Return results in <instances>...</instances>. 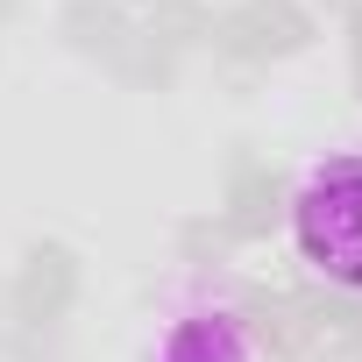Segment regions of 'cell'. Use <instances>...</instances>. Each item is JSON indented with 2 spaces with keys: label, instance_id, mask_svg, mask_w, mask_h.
Returning a JSON list of instances; mask_svg holds the SVG:
<instances>
[{
  "label": "cell",
  "instance_id": "30bf717a",
  "mask_svg": "<svg viewBox=\"0 0 362 362\" xmlns=\"http://www.w3.org/2000/svg\"><path fill=\"white\" fill-rule=\"evenodd\" d=\"M114 71H121L128 86H170V71H177V57H163L156 43H142V36H135V43H128V50L114 57Z\"/></svg>",
  "mask_w": 362,
  "mask_h": 362
},
{
  "label": "cell",
  "instance_id": "7a4b0ae2",
  "mask_svg": "<svg viewBox=\"0 0 362 362\" xmlns=\"http://www.w3.org/2000/svg\"><path fill=\"white\" fill-rule=\"evenodd\" d=\"M313 43V15L298 0H242L214 22V50L242 57V64H270V57H291Z\"/></svg>",
  "mask_w": 362,
  "mask_h": 362
},
{
  "label": "cell",
  "instance_id": "7c38bea8",
  "mask_svg": "<svg viewBox=\"0 0 362 362\" xmlns=\"http://www.w3.org/2000/svg\"><path fill=\"white\" fill-rule=\"evenodd\" d=\"M348 57H355V93H362V8L348 15Z\"/></svg>",
  "mask_w": 362,
  "mask_h": 362
},
{
  "label": "cell",
  "instance_id": "3957f363",
  "mask_svg": "<svg viewBox=\"0 0 362 362\" xmlns=\"http://www.w3.org/2000/svg\"><path fill=\"white\" fill-rule=\"evenodd\" d=\"M71 298H78V256L64 242H36L8 284V320H15V334H43L71 313Z\"/></svg>",
  "mask_w": 362,
  "mask_h": 362
},
{
  "label": "cell",
  "instance_id": "9c48e42d",
  "mask_svg": "<svg viewBox=\"0 0 362 362\" xmlns=\"http://www.w3.org/2000/svg\"><path fill=\"white\" fill-rule=\"evenodd\" d=\"M298 305H305L313 334L362 348V291H341V284H327V291H298Z\"/></svg>",
  "mask_w": 362,
  "mask_h": 362
},
{
  "label": "cell",
  "instance_id": "52a82bcc",
  "mask_svg": "<svg viewBox=\"0 0 362 362\" xmlns=\"http://www.w3.org/2000/svg\"><path fill=\"white\" fill-rule=\"evenodd\" d=\"M64 36H71V50L107 57V64L135 43V29H128V15L114 8V0H71V8H64Z\"/></svg>",
  "mask_w": 362,
  "mask_h": 362
},
{
  "label": "cell",
  "instance_id": "277c9868",
  "mask_svg": "<svg viewBox=\"0 0 362 362\" xmlns=\"http://www.w3.org/2000/svg\"><path fill=\"white\" fill-rule=\"evenodd\" d=\"M242 320H249L242 334H249L256 348H270L277 362H298V355L320 348V334H313L298 291H242Z\"/></svg>",
  "mask_w": 362,
  "mask_h": 362
},
{
  "label": "cell",
  "instance_id": "8fae6325",
  "mask_svg": "<svg viewBox=\"0 0 362 362\" xmlns=\"http://www.w3.org/2000/svg\"><path fill=\"white\" fill-rule=\"evenodd\" d=\"M177 249H185V263H221L235 249V235H228V221H185L177 228Z\"/></svg>",
  "mask_w": 362,
  "mask_h": 362
},
{
  "label": "cell",
  "instance_id": "ba28073f",
  "mask_svg": "<svg viewBox=\"0 0 362 362\" xmlns=\"http://www.w3.org/2000/svg\"><path fill=\"white\" fill-rule=\"evenodd\" d=\"M135 36L156 43L163 57H177V50H192V43H214V15L199 8V0H156L149 22H142Z\"/></svg>",
  "mask_w": 362,
  "mask_h": 362
},
{
  "label": "cell",
  "instance_id": "8992f818",
  "mask_svg": "<svg viewBox=\"0 0 362 362\" xmlns=\"http://www.w3.org/2000/svg\"><path fill=\"white\" fill-rule=\"evenodd\" d=\"M156 362H249V334L228 313H185L156 341Z\"/></svg>",
  "mask_w": 362,
  "mask_h": 362
},
{
  "label": "cell",
  "instance_id": "4fadbf2b",
  "mask_svg": "<svg viewBox=\"0 0 362 362\" xmlns=\"http://www.w3.org/2000/svg\"><path fill=\"white\" fill-rule=\"evenodd\" d=\"M320 362H362V348H348V341H334V348H327Z\"/></svg>",
  "mask_w": 362,
  "mask_h": 362
},
{
  "label": "cell",
  "instance_id": "5b68a950",
  "mask_svg": "<svg viewBox=\"0 0 362 362\" xmlns=\"http://www.w3.org/2000/svg\"><path fill=\"white\" fill-rule=\"evenodd\" d=\"M284 185L263 170V163H249V156H235V170H228V206H221V221H228V235L235 242H263L277 221H284Z\"/></svg>",
  "mask_w": 362,
  "mask_h": 362
},
{
  "label": "cell",
  "instance_id": "6da1fadb",
  "mask_svg": "<svg viewBox=\"0 0 362 362\" xmlns=\"http://www.w3.org/2000/svg\"><path fill=\"white\" fill-rule=\"evenodd\" d=\"M291 214V235H298V256L341 284V291H362V156H334L305 177V192L284 206Z\"/></svg>",
  "mask_w": 362,
  "mask_h": 362
},
{
  "label": "cell",
  "instance_id": "5bb4252c",
  "mask_svg": "<svg viewBox=\"0 0 362 362\" xmlns=\"http://www.w3.org/2000/svg\"><path fill=\"white\" fill-rule=\"evenodd\" d=\"M15 8H22V0H0V15H15Z\"/></svg>",
  "mask_w": 362,
  "mask_h": 362
}]
</instances>
